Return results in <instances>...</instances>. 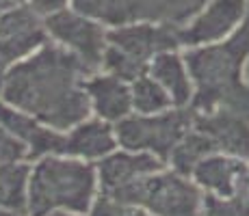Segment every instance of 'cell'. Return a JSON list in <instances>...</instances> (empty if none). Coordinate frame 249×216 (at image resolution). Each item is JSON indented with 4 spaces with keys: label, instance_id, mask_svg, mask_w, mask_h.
I'll return each mask as SVG.
<instances>
[{
    "label": "cell",
    "instance_id": "cell-12",
    "mask_svg": "<svg viewBox=\"0 0 249 216\" xmlns=\"http://www.w3.org/2000/svg\"><path fill=\"white\" fill-rule=\"evenodd\" d=\"M115 150H119L115 126L98 117L83 119L80 123H76L74 128L65 132L63 156L98 165L100 160L111 156Z\"/></svg>",
    "mask_w": 249,
    "mask_h": 216
},
{
    "label": "cell",
    "instance_id": "cell-4",
    "mask_svg": "<svg viewBox=\"0 0 249 216\" xmlns=\"http://www.w3.org/2000/svg\"><path fill=\"white\" fill-rule=\"evenodd\" d=\"M108 199L132 203L152 216H197L204 197L189 180L174 173L169 166L143 177L135 186Z\"/></svg>",
    "mask_w": 249,
    "mask_h": 216
},
{
    "label": "cell",
    "instance_id": "cell-14",
    "mask_svg": "<svg viewBox=\"0 0 249 216\" xmlns=\"http://www.w3.org/2000/svg\"><path fill=\"white\" fill-rule=\"evenodd\" d=\"M195 128L208 134L221 153L249 160V128L241 119H234L230 115H217V117L195 121Z\"/></svg>",
    "mask_w": 249,
    "mask_h": 216
},
{
    "label": "cell",
    "instance_id": "cell-5",
    "mask_svg": "<svg viewBox=\"0 0 249 216\" xmlns=\"http://www.w3.org/2000/svg\"><path fill=\"white\" fill-rule=\"evenodd\" d=\"M44 24L52 43L76 56L89 71H100L107 52V28L102 24L76 9H65Z\"/></svg>",
    "mask_w": 249,
    "mask_h": 216
},
{
    "label": "cell",
    "instance_id": "cell-25",
    "mask_svg": "<svg viewBox=\"0 0 249 216\" xmlns=\"http://www.w3.org/2000/svg\"><path fill=\"white\" fill-rule=\"evenodd\" d=\"M0 216H22V214L11 212V210H4V208H0Z\"/></svg>",
    "mask_w": 249,
    "mask_h": 216
},
{
    "label": "cell",
    "instance_id": "cell-24",
    "mask_svg": "<svg viewBox=\"0 0 249 216\" xmlns=\"http://www.w3.org/2000/svg\"><path fill=\"white\" fill-rule=\"evenodd\" d=\"M46 216H83V214H71V212H50Z\"/></svg>",
    "mask_w": 249,
    "mask_h": 216
},
{
    "label": "cell",
    "instance_id": "cell-18",
    "mask_svg": "<svg viewBox=\"0 0 249 216\" xmlns=\"http://www.w3.org/2000/svg\"><path fill=\"white\" fill-rule=\"evenodd\" d=\"M204 216H249V197L236 195L232 199H214L204 197Z\"/></svg>",
    "mask_w": 249,
    "mask_h": 216
},
{
    "label": "cell",
    "instance_id": "cell-3",
    "mask_svg": "<svg viewBox=\"0 0 249 216\" xmlns=\"http://www.w3.org/2000/svg\"><path fill=\"white\" fill-rule=\"evenodd\" d=\"M195 117L189 108H171L159 115H128L115 123V134L122 150L152 153L167 165L171 151L193 128Z\"/></svg>",
    "mask_w": 249,
    "mask_h": 216
},
{
    "label": "cell",
    "instance_id": "cell-23",
    "mask_svg": "<svg viewBox=\"0 0 249 216\" xmlns=\"http://www.w3.org/2000/svg\"><path fill=\"white\" fill-rule=\"evenodd\" d=\"M2 9H9V7H20V4H26V0H0Z\"/></svg>",
    "mask_w": 249,
    "mask_h": 216
},
{
    "label": "cell",
    "instance_id": "cell-21",
    "mask_svg": "<svg viewBox=\"0 0 249 216\" xmlns=\"http://www.w3.org/2000/svg\"><path fill=\"white\" fill-rule=\"evenodd\" d=\"M26 4L41 17V20H48V17L70 9L71 0H26Z\"/></svg>",
    "mask_w": 249,
    "mask_h": 216
},
{
    "label": "cell",
    "instance_id": "cell-19",
    "mask_svg": "<svg viewBox=\"0 0 249 216\" xmlns=\"http://www.w3.org/2000/svg\"><path fill=\"white\" fill-rule=\"evenodd\" d=\"M87 216H152V214H147L145 210L139 208V205L122 203V201H115V199H108V197L100 195L98 199H95V203L91 205Z\"/></svg>",
    "mask_w": 249,
    "mask_h": 216
},
{
    "label": "cell",
    "instance_id": "cell-16",
    "mask_svg": "<svg viewBox=\"0 0 249 216\" xmlns=\"http://www.w3.org/2000/svg\"><path fill=\"white\" fill-rule=\"evenodd\" d=\"M31 162L0 166V208L26 216Z\"/></svg>",
    "mask_w": 249,
    "mask_h": 216
},
{
    "label": "cell",
    "instance_id": "cell-6",
    "mask_svg": "<svg viewBox=\"0 0 249 216\" xmlns=\"http://www.w3.org/2000/svg\"><path fill=\"white\" fill-rule=\"evenodd\" d=\"M50 43L46 24L28 4L0 11V56L18 65Z\"/></svg>",
    "mask_w": 249,
    "mask_h": 216
},
{
    "label": "cell",
    "instance_id": "cell-20",
    "mask_svg": "<svg viewBox=\"0 0 249 216\" xmlns=\"http://www.w3.org/2000/svg\"><path fill=\"white\" fill-rule=\"evenodd\" d=\"M18 162H31L26 145L18 141L11 132L0 128V166L18 165Z\"/></svg>",
    "mask_w": 249,
    "mask_h": 216
},
{
    "label": "cell",
    "instance_id": "cell-9",
    "mask_svg": "<svg viewBox=\"0 0 249 216\" xmlns=\"http://www.w3.org/2000/svg\"><path fill=\"white\" fill-rule=\"evenodd\" d=\"M247 0H210L208 7L195 16V20L178 33L182 46H213L228 39L245 17Z\"/></svg>",
    "mask_w": 249,
    "mask_h": 216
},
{
    "label": "cell",
    "instance_id": "cell-15",
    "mask_svg": "<svg viewBox=\"0 0 249 216\" xmlns=\"http://www.w3.org/2000/svg\"><path fill=\"white\" fill-rule=\"evenodd\" d=\"M214 151H219V150L213 143V138L208 134H204L202 130H197L193 123V128L174 147L169 160H167V166L182 177H191V171L197 166V162H202L206 156H210Z\"/></svg>",
    "mask_w": 249,
    "mask_h": 216
},
{
    "label": "cell",
    "instance_id": "cell-17",
    "mask_svg": "<svg viewBox=\"0 0 249 216\" xmlns=\"http://www.w3.org/2000/svg\"><path fill=\"white\" fill-rule=\"evenodd\" d=\"M130 100H132V113L135 115H159V113H165V110L176 108L171 104L169 95L147 74L139 76V78L130 83Z\"/></svg>",
    "mask_w": 249,
    "mask_h": 216
},
{
    "label": "cell",
    "instance_id": "cell-22",
    "mask_svg": "<svg viewBox=\"0 0 249 216\" xmlns=\"http://www.w3.org/2000/svg\"><path fill=\"white\" fill-rule=\"evenodd\" d=\"M9 71H11V65L0 56V100L4 95V89H7V80H9Z\"/></svg>",
    "mask_w": 249,
    "mask_h": 216
},
{
    "label": "cell",
    "instance_id": "cell-2",
    "mask_svg": "<svg viewBox=\"0 0 249 216\" xmlns=\"http://www.w3.org/2000/svg\"><path fill=\"white\" fill-rule=\"evenodd\" d=\"M100 197L95 165L70 156H46L31 162L26 216L71 212L87 216Z\"/></svg>",
    "mask_w": 249,
    "mask_h": 216
},
{
    "label": "cell",
    "instance_id": "cell-11",
    "mask_svg": "<svg viewBox=\"0 0 249 216\" xmlns=\"http://www.w3.org/2000/svg\"><path fill=\"white\" fill-rule=\"evenodd\" d=\"M85 95H87L91 117H98L107 123H119L132 115L130 83L108 74V71H93L85 78Z\"/></svg>",
    "mask_w": 249,
    "mask_h": 216
},
{
    "label": "cell",
    "instance_id": "cell-1",
    "mask_svg": "<svg viewBox=\"0 0 249 216\" xmlns=\"http://www.w3.org/2000/svg\"><path fill=\"white\" fill-rule=\"evenodd\" d=\"M89 74L93 71L50 41L26 61L11 65L2 102L59 132H68L91 117L85 95V78Z\"/></svg>",
    "mask_w": 249,
    "mask_h": 216
},
{
    "label": "cell",
    "instance_id": "cell-7",
    "mask_svg": "<svg viewBox=\"0 0 249 216\" xmlns=\"http://www.w3.org/2000/svg\"><path fill=\"white\" fill-rule=\"evenodd\" d=\"M165 162L159 160L152 153H141V151H130V150H115L111 156L100 160L95 165L98 173V186L102 197H117L143 177L159 173L165 169Z\"/></svg>",
    "mask_w": 249,
    "mask_h": 216
},
{
    "label": "cell",
    "instance_id": "cell-13",
    "mask_svg": "<svg viewBox=\"0 0 249 216\" xmlns=\"http://www.w3.org/2000/svg\"><path fill=\"white\" fill-rule=\"evenodd\" d=\"M145 74L156 84H160V89L169 95L171 104L176 108H189V104L193 102L195 89H193V78H191L189 65H186L184 56L180 52H176L174 48L171 50H162L152 56Z\"/></svg>",
    "mask_w": 249,
    "mask_h": 216
},
{
    "label": "cell",
    "instance_id": "cell-8",
    "mask_svg": "<svg viewBox=\"0 0 249 216\" xmlns=\"http://www.w3.org/2000/svg\"><path fill=\"white\" fill-rule=\"evenodd\" d=\"M189 180L197 186L199 193H204V197L232 199L241 195L249 182V160L214 151L197 162Z\"/></svg>",
    "mask_w": 249,
    "mask_h": 216
},
{
    "label": "cell",
    "instance_id": "cell-10",
    "mask_svg": "<svg viewBox=\"0 0 249 216\" xmlns=\"http://www.w3.org/2000/svg\"><path fill=\"white\" fill-rule=\"evenodd\" d=\"M0 128L11 132L18 141H22L28 150L31 162L46 156H59L63 153L65 132L46 126L33 115L11 106V104L0 100Z\"/></svg>",
    "mask_w": 249,
    "mask_h": 216
},
{
    "label": "cell",
    "instance_id": "cell-26",
    "mask_svg": "<svg viewBox=\"0 0 249 216\" xmlns=\"http://www.w3.org/2000/svg\"><path fill=\"white\" fill-rule=\"evenodd\" d=\"M0 11H2V4H0Z\"/></svg>",
    "mask_w": 249,
    "mask_h": 216
}]
</instances>
